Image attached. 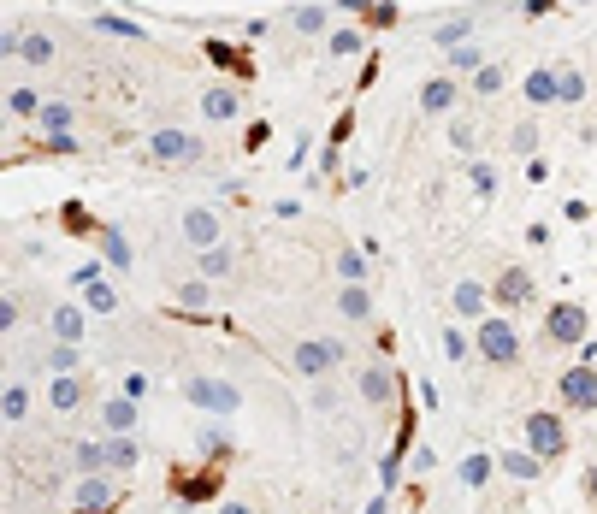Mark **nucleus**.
Here are the masks:
<instances>
[{
  "mask_svg": "<svg viewBox=\"0 0 597 514\" xmlns=\"http://www.w3.org/2000/svg\"><path fill=\"white\" fill-rule=\"evenodd\" d=\"M556 95H562V107H580L586 101V71L580 65H556Z\"/></svg>",
  "mask_w": 597,
  "mask_h": 514,
  "instance_id": "obj_31",
  "label": "nucleus"
},
{
  "mask_svg": "<svg viewBox=\"0 0 597 514\" xmlns=\"http://www.w3.org/2000/svg\"><path fill=\"white\" fill-rule=\"evenodd\" d=\"M48 373H77V343H48Z\"/></svg>",
  "mask_w": 597,
  "mask_h": 514,
  "instance_id": "obj_40",
  "label": "nucleus"
},
{
  "mask_svg": "<svg viewBox=\"0 0 597 514\" xmlns=\"http://www.w3.org/2000/svg\"><path fill=\"white\" fill-rule=\"evenodd\" d=\"M95 420H101V432H136V426H142V402L119 390V396H107V402H101V414H95Z\"/></svg>",
  "mask_w": 597,
  "mask_h": 514,
  "instance_id": "obj_15",
  "label": "nucleus"
},
{
  "mask_svg": "<svg viewBox=\"0 0 597 514\" xmlns=\"http://www.w3.org/2000/svg\"><path fill=\"white\" fill-rule=\"evenodd\" d=\"M456 101H462V83H456L450 71H438V77H426V83H420V113H426V119L456 113Z\"/></svg>",
  "mask_w": 597,
  "mask_h": 514,
  "instance_id": "obj_11",
  "label": "nucleus"
},
{
  "mask_svg": "<svg viewBox=\"0 0 597 514\" xmlns=\"http://www.w3.org/2000/svg\"><path fill=\"white\" fill-rule=\"evenodd\" d=\"M491 302H497V314H521V308L538 302V278H532L527 266H503L497 284H491Z\"/></svg>",
  "mask_w": 597,
  "mask_h": 514,
  "instance_id": "obj_8",
  "label": "nucleus"
},
{
  "mask_svg": "<svg viewBox=\"0 0 597 514\" xmlns=\"http://www.w3.org/2000/svg\"><path fill=\"white\" fill-rule=\"evenodd\" d=\"M178 231H184V243H190V249H219V237H225V225H219V213H213V207H184Z\"/></svg>",
  "mask_w": 597,
  "mask_h": 514,
  "instance_id": "obj_12",
  "label": "nucleus"
},
{
  "mask_svg": "<svg viewBox=\"0 0 597 514\" xmlns=\"http://www.w3.org/2000/svg\"><path fill=\"white\" fill-rule=\"evenodd\" d=\"M349 361V343L343 337H332V331H320V337H302L296 349H290V367H296V379H332L337 367Z\"/></svg>",
  "mask_w": 597,
  "mask_h": 514,
  "instance_id": "obj_2",
  "label": "nucleus"
},
{
  "mask_svg": "<svg viewBox=\"0 0 597 514\" xmlns=\"http://www.w3.org/2000/svg\"><path fill=\"white\" fill-rule=\"evenodd\" d=\"M521 101H527V107H538V113L562 101V95H556V65H538V71H527V77H521Z\"/></svg>",
  "mask_w": 597,
  "mask_h": 514,
  "instance_id": "obj_18",
  "label": "nucleus"
},
{
  "mask_svg": "<svg viewBox=\"0 0 597 514\" xmlns=\"http://www.w3.org/2000/svg\"><path fill=\"white\" fill-rule=\"evenodd\" d=\"M467 36H473V18H444V24L432 30V48H456Z\"/></svg>",
  "mask_w": 597,
  "mask_h": 514,
  "instance_id": "obj_36",
  "label": "nucleus"
},
{
  "mask_svg": "<svg viewBox=\"0 0 597 514\" xmlns=\"http://www.w3.org/2000/svg\"><path fill=\"white\" fill-rule=\"evenodd\" d=\"M119 509V485L113 473H83L77 491H71V514H113Z\"/></svg>",
  "mask_w": 597,
  "mask_h": 514,
  "instance_id": "obj_10",
  "label": "nucleus"
},
{
  "mask_svg": "<svg viewBox=\"0 0 597 514\" xmlns=\"http://www.w3.org/2000/svg\"><path fill=\"white\" fill-rule=\"evenodd\" d=\"M54 54H60V48H54V36H48V30H30V36H24V48H18V60L36 65V71H42V65H54Z\"/></svg>",
  "mask_w": 597,
  "mask_h": 514,
  "instance_id": "obj_30",
  "label": "nucleus"
},
{
  "mask_svg": "<svg viewBox=\"0 0 597 514\" xmlns=\"http://www.w3.org/2000/svg\"><path fill=\"white\" fill-rule=\"evenodd\" d=\"M503 83H509V65H479V71H473V77H467V89H473V95H479V101H491V95H503Z\"/></svg>",
  "mask_w": 597,
  "mask_h": 514,
  "instance_id": "obj_29",
  "label": "nucleus"
},
{
  "mask_svg": "<svg viewBox=\"0 0 597 514\" xmlns=\"http://www.w3.org/2000/svg\"><path fill=\"white\" fill-rule=\"evenodd\" d=\"M136 461H142V444L131 432H107V473H131Z\"/></svg>",
  "mask_w": 597,
  "mask_h": 514,
  "instance_id": "obj_24",
  "label": "nucleus"
},
{
  "mask_svg": "<svg viewBox=\"0 0 597 514\" xmlns=\"http://www.w3.org/2000/svg\"><path fill=\"white\" fill-rule=\"evenodd\" d=\"M24 414H30V385L12 379V385L0 390V420H6V426H24Z\"/></svg>",
  "mask_w": 597,
  "mask_h": 514,
  "instance_id": "obj_27",
  "label": "nucleus"
},
{
  "mask_svg": "<svg viewBox=\"0 0 597 514\" xmlns=\"http://www.w3.org/2000/svg\"><path fill=\"white\" fill-rule=\"evenodd\" d=\"M184 402H190V408H201V414H237V408H243V390L231 385V379H207V373H190V379H184Z\"/></svg>",
  "mask_w": 597,
  "mask_h": 514,
  "instance_id": "obj_5",
  "label": "nucleus"
},
{
  "mask_svg": "<svg viewBox=\"0 0 597 514\" xmlns=\"http://www.w3.org/2000/svg\"><path fill=\"white\" fill-rule=\"evenodd\" d=\"M473 142H479V130L467 125V119H456V125H450V148H456V154H473Z\"/></svg>",
  "mask_w": 597,
  "mask_h": 514,
  "instance_id": "obj_43",
  "label": "nucleus"
},
{
  "mask_svg": "<svg viewBox=\"0 0 597 514\" xmlns=\"http://www.w3.org/2000/svg\"><path fill=\"white\" fill-rule=\"evenodd\" d=\"M36 125L48 130V136H71V125H77V113H71V101H48Z\"/></svg>",
  "mask_w": 597,
  "mask_h": 514,
  "instance_id": "obj_33",
  "label": "nucleus"
},
{
  "mask_svg": "<svg viewBox=\"0 0 597 514\" xmlns=\"http://www.w3.org/2000/svg\"><path fill=\"white\" fill-rule=\"evenodd\" d=\"M326 24H332V6H296V12H290V30H296V36H320Z\"/></svg>",
  "mask_w": 597,
  "mask_h": 514,
  "instance_id": "obj_32",
  "label": "nucleus"
},
{
  "mask_svg": "<svg viewBox=\"0 0 597 514\" xmlns=\"http://www.w3.org/2000/svg\"><path fill=\"white\" fill-rule=\"evenodd\" d=\"M71 290H77V302H83V308H89L95 320H107V314H119V290L107 284V272H101L95 260L71 272Z\"/></svg>",
  "mask_w": 597,
  "mask_h": 514,
  "instance_id": "obj_7",
  "label": "nucleus"
},
{
  "mask_svg": "<svg viewBox=\"0 0 597 514\" xmlns=\"http://www.w3.org/2000/svg\"><path fill=\"white\" fill-rule=\"evenodd\" d=\"M521 438H527L532 455H544V461H562V455L574 450V432H568V414H556V408H538L521 420Z\"/></svg>",
  "mask_w": 597,
  "mask_h": 514,
  "instance_id": "obj_3",
  "label": "nucleus"
},
{
  "mask_svg": "<svg viewBox=\"0 0 597 514\" xmlns=\"http://www.w3.org/2000/svg\"><path fill=\"white\" fill-rule=\"evenodd\" d=\"M231 272H237L231 249H201V278H231Z\"/></svg>",
  "mask_w": 597,
  "mask_h": 514,
  "instance_id": "obj_37",
  "label": "nucleus"
},
{
  "mask_svg": "<svg viewBox=\"0 0 597 514\" xmlns=\"http://www.w3.org/2000/svg\"><path fill=\"white\" fill-rule=\"evenodd\" d=\"M456 479H462L467 491H485V485L497 479V455H485V450H467L462 461H456Z\"/></svg>",
  "mask_w": 597,
  "mask_h": 514,
  "instance_id": "obj_21",
  "label": "nucleus"
},
{
  "mask_svg": "<svg viewBox=\"0 0 597 514\" xmlns=\"http://www.w3.org/2000/svg\"><path fill=\"white\" fill-rule=\"evenodd\" d=\"M18 320H24V302L6 296V302H0V331H18Z\"/></svg>",
  "mask_w": 597,
  "mask_h": 514,
  "instance_id": "obj_45",
  "label": "nucleus"
},
{
  "mask_svg": "<svg viewBox=\"0 0 597 514\" xmlns=\"http://www.w3.org/2000/svg\"><path fill=\"white\" fill-rule=\"evenodd\" d=\"M444 355H450V361H467V331H462V325H450V331H444Z\"/></svg>",
  "mask_w": 597,
  "mask_h": 514,
  "instance_id": "obj_44",
  "label": "nucleus"
},
{
  "mask_svg": "<svg viewBox=\"0 0 597 514\" xmlns=\"http://www.w3.org/2000/svg\"><path fill=\"white\" fill-rule=\"evenodd\" d=\"M450 302H456V314H462V320H485V314H491V284H479V278H462V284H456V290H450Z\"/></svg>",
  "mask_w": 597,
  "mask_h": 514,
  "instance_id": "obj_17",
  "label": "nucleus"
},
{
  "mask_svg": "<svg viewBox=\"0 0 597 514\" xmlns=\"http://www.w3.org/2000/svg\"><path fill=\"white\" fill-rule=\"evenodd\" d=\"M201 119H207V125L243 119V95H237V89H207V95H201Z\"/></svg>",
  "mask_w": 597,
  "mask_h": 514,
  "instance_id": "obj_20",
  "label": "nucleus"
},
{
  "mask_svg": "<svg viewBox=\"0 0 597 514\" xmlns=\"http://www.w3.org/2000/svg\"><path fill=\"white\" fill-rule=\"evenodd\" d=\"M355 390H361V402H373V408H385L391 396H397V373L391 367H361V379H355Z\"/></svg>",
  "mask_w": 597,
  "mask_h": 514,
  "instance_id": "obj_19",
  "label": "nucleus"
},
{
  "mask_svg": "<svg viewBox=\"0 0 597 514\" xmlns=\"http://www.w3.org/2000/svg\"><path fill=\"white\" fill-rule=\"evenodd\" d=\"M509 148H515V154H538V125H532V119H521V125L509 130Z\"/></svg>",
  "mask_w": 597,
  "mask_h": 514,
  "instance_id": "obj_41",
  "label": "nucleus"
},
{
  "mask_svg": "<svg viewBox=\"0 0 597 514\" xmlns=\"http://www.w3.org/2000/svg\"><path fill=\"white\" fill-rule=\"evenodd\" d=\"M367 514H391V491H379V497L367 503Z\"/></svg>",
  "mask_w": 597,
  "mask_h": 514,
  "instance_id": "obj_50",
  "label": "nucleus"
},
{
  "mask_svg": "<svg viewBox=\"0 0 597 514\" xmlns=\"http://www.w3.org/2000/svg\"><path fill=\"white\" fill-rule=\"evenodd\" d=\"M337 320L367 325L373 320V290H367V284H343V290H337Z\"/></svg>",
  "mask_w": 597,
  "mask_h": 514,
  "instance_id": "obj_22",
  "label": "nucleus"
},
{
  "mask_svg": "<svg viewBox=\"0 0 597 514\" xmlns=\"http://www.w3.org/2000/svg\"><path fill=\"white\" fill-rule=\"evenodd\" d=\"M42 107H48V101H42L36 83H12V89H6V113H12V119H42Z\"/></svg>",
  "mask_w": 597,
  "mask_h": 514,
  "instance_id": "obj_25",
  "label": "nucleus"
},
{
  "mask_svg": "<svg viewBox=\"0 0 597 514\" xmlns=\"http://www.w3.org/2000/svg\"><path fill=\"white\" fill-rule=\"evenodd\" d=\"M95 249H101V260H107L113 272H131L136 266V249H131V237H125L119 225H95Z\"/></svg>",
  "mask_w": 597,
  "mask_h": 514,
  "instance_id": "obj_16",
  "label": "nucleus"
},
{
  "mask_svg": "<svg viewBox=\"0 0 597 514\" xmlns=\"http://www.w3.org/2000/svg\"><path fill=\"white\" fill-rule=\"evenodd\" d=\"M207 60H219V65H243V54H237L231 42H207Z\"/></svg>",
  "mask_w": 597,
  "mask_h": 514,
  "instance_id": "obj_46",
  "label": "nucleus"
},
{
  "mask_svg": "<svg viewBox=\"0 0 597 514\" xmlns=\"http://www.w3.org/2000/svg\"><path fill=\"white\" fill-rule=\"evenodd\" d=\"M219 514H255L249 503H219Z\"/></svg>",
  "mask_w": 597,
  "mask_h": 514,
  "instance_id": "obj_51",
  "label": "nucleus"
},
{
  "mask_svg": "<svg viewBox=\"0 0 597 514\" xmlns=\"http://www.w3.org/2000/svg\"><path fill=\"white\" fill-rule=\"evenodd\" d=\"M178 308H190V314H201L207 302H213V284L207 278H190V284H178V296H172Z\"/></svg>",
  "mask_w": 597,
  "mask_h": 514,
  "instance_id": "obj_35",
  "label": "nucleus"
},
{
  "mask_svg": "<svg viewBox=\"0 0 597 514\" xmlns=\"http://www.w3.org/2000/svg\"><path fill=\"white\" fill-rule=\"evenodd\" d=\"M550 6H556V0H527V6H521V12H527V18H544V12H550Z\"/></svg>",
  "mask_w": 597,
  "mask_h": 514,
  "instance_id": "obj_49",
  "label": "nucleus"
},
{
  "mask_svg": "<svg viewBox=\"0 0 597 514\" xmlns=\"http://www.w3.org/2000/svg\"><path fill=\"white\" fill-rule=\"evenodd\" d=\"M479 65H485V48H479L473 36H467V42H456V48H444V71H450V77H473Z\"/></svg>",
  "mask_w": 597,
  "mask_h": 514,
  "instance_id": "obj_26",
  "label": "nucleus"
},
{
  "mask_svg": "<svg viewBox=\"0 0 597 514\" xmlns=\"http://www.w3.org/2000/svg\"><path fill=\"white\" fill-rule=\"evenodd\" d=\"M361 48H367V36H361V30H349V24L332 30V42H326V54H332V60H355Z\"/></svg>",
  "mask_w": 597,
  "mask_h": 514,
  "instance_id": "obj_34",
  "label": "nucleus"
},
{
  "mask_svg": "<svg viewBox=\"0 0 597 514\" xmlns=\"http://www.w3.org/2000/svg\"><path fill=\"white\" fill-rule=\"evenodd\" d=\"M544 467H550V461L532 455V450H503L497 455V473H509V479H521V485H527V479H544Z\"/></svg>",
  "mask_w": 597,
  "mask_h": 514,
  "instance_id": "obj_23",
  "label": "nucleus"
},
{
  "mask_svg": "<svg viewBox=\"0 0 597 514\" xmlns=\"http://www.w3.org/2000/svg\"><path fill=\"white\" fill-rule=\"evenodd\" d=\"M473 349H479V361H485V367H503V373L527 361L521 325L509 320V314H485V320L473 325Z\"/></svg>",
  "mask_w": 597,
  "mask_h": 514,
  "instance_id": "obj_1",
  "label": "nucleus"
},
{
  "mask_svg": "<svg viewBox=\"0 0 597 514\" xmlns=\"http://www.w3.org/2000/svg\"><path fill=\"white\" fill-rule=\"evenodd\" d=\"M119 390H125V396H136V402H142V396H148V373H125V385H119Z\"/></svg>",
  "mask_w": 597,
  "mask_h": 514,
  "instance_id": "obj_47",
  "label": "nucleus"
},
{
  "mask_svg": "<svg viewBox=\"0 0 597 514\" xmlns=\"http://www.w3.org/2000/svg\"><path fill=\"white\" fill-rule=\"evenodd\" d=\"M71 467H77V479H83V473H107V438H83V444L71 450Z\"/></svg>",
  "mask_w": 597,
  "mask_h": 514,
  "instance_id": "obj_28",
  "label": "nucleus"
},
{
  "mask_svg": "<svg viewBox=\"0 0 597 514\" xmlns=\"http://www.w3.org/2000/svg\"><path fill=\"white\" fill-rule=\"evenodd\" d=\"M586 337H592V314L580 302H550L544 308V343L568 349V343H586Z\"/></svg>",
  "mask_w": 597,
  "mask_h": 514,
  "instance_id": "obj_6",
  "label": "nucleus"
},
{
  "mask_svg": "<svg viewBox=\"0 0 597 514\" xmlns=\"http://www.w3.org/2000/svg\"><path fill=\"white\" fill-rule=\"evenodd\" d=\"M83 402H89V379L83 373H48V408L54 414H71Z\"/></svg>",
  "mask_w": 597,
  "mask_h": 514,
  "instance_id": "obj_14",
  "label": "nucleus"
},
{
  "mask_svg": "<svg viewBox=\"0 0 597 514\" xmlns=\"http://www.w3.org/2000/svg\"><path fill=\"white\" fill-rule=\"evenodd\" d=\"M48 337H54V343H83V337H89V308H83V302L48 308Z\"/></svg>",
  "mask_w": 597,
  "mask_h": 514,
  "instance_id": "obj_13",
  "label": "nucleus"
},
{
  "mask_svg": "<svg viewBox=\"0 0 597 514\" xmlns=\"http://www.w3.org/2000/svg\"><path fill=\"white\" fill-rule=\"evenodd\" d=\"M467 184H473V195H497V166H491V160H473Z\"/></svg>",
  "mask_w": 597,
  "mask_h": 514,
  "instance_id": "obj_39",
  "label": "nucleus"
},
{
  "mask_svg": "<svg viewBox=\"0 0 597 514\" xmlns=\"http://www.w3.org/2000/svg\"><path fill=\"white\" fill-rule=\"evenodd\" d=\"M580 491H586V503L597 509V467H586V473H580Z\"/></svg>",
  "mask_w": 597,
  "mask_h": 514,
  "instance_id": "obj_48",
  "label": "nucleus"
},
{
  "mask_svg": "<svg viewBox=\"0 0 597 514\" xmlns=\"http://www.w3.org/2000/svg\"><path fill=\"white\" fill-rule=\"evenodd\" d=\"M556 402H562V414H597V367H568L562 379H556Z\"/></svg>",
  "mask_w": 597,
  "mask_h": 514,
  "instance_id": "obj_9",
  "label": "nucleus"
},
{
  "mask_svg": "<svg viewBox=\"0 0 597 514\" xmlns=\"http://www.w3.org/2000/svg\"><path fill=\"white\" fill-rule=\"evenodd\" d=\"M148 160H154V166H201V160H207V142L190 136V130H178V125H160L148 136Z\"/></svg>",
  "mask_w": 597,
  "mask_h": 514,
  "instance_id": "obj_4",
  "label": "nucleus"
},
{
  "mask_svg": "<svg viewBox=\"0 0 597 514\" xmlns=\"http://www.w3.org/2000/svg\"><path fill=\"white\" fill-rule=\"evenodd\" d=\"M101 36H125V42H142V24H125V18H95Z\"/></svg>",
  "mask_w": 597,
  "mask_h": 514,
  "instance_id": "obj_42",
  "label": "nucleus"
},
{
  "mask_svg": "<svg viewBox=\"0 0 597 514\" xmlns=\"http://www.w3.org/2000/svg\"><path fill=\"white\" fill-rule=\"evenodd\" d=\"M337 272H343V284H367V260H361V249H337Z\"/></svg>",
  "mask_w": 597,
  "mask_h": 514,
  "instance_id": "obj_38",
  "label": "nucleus"
}]
</instances>
